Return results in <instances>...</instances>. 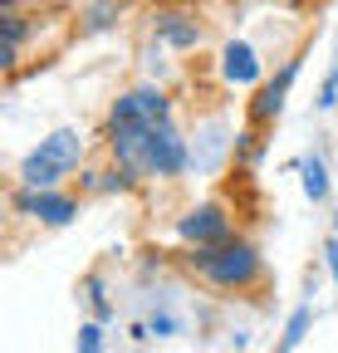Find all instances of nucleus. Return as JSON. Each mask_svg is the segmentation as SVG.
<instances>
[{"label":"nucleus","mask_w":338,"mask_h":353,"mask_svg":"<svg viewBox=\"0 0 338 353\" xmlns=\"http://www.w3.org/2000/svg\"><path fill=\"white\" fill-rule=\"evenodd\" d=\"M103 148L108 162L138 172L142 182H177L191 172V138L172 123L157 128H103Z\"/></svg>","instance_id":"1"},{"label":"nucleus","mask_w":338,"mask_h":353,"mask_svg":"<svg viewBox=\"0 0 338 353\" xmlns=\"http://www.w3.org/2000/svg\"><path fill=\"white\" fill-rule=\"evenodd\" d=\"M182 265H187V275H196L201 285L221 290V294H245L265 280V255L245 236H231L221 245H191L182 255Z\"/></svg>","instance_id":"2"},{"label":"nucleus","mask_w":338,"mask_h":353,"mask_svg":"<svg viewBox=\"0 0 338 353\" xmlns=\"http://www.w3.org/2000/svg\"><path fill=\"white\" fill-rule=\"evenodd\" d=\"M83 157H89V138L78 128H54L50 138H39L20 157L15 182L20 187H64L74 172H83Z\"/></svg>","instance_id":"3"},{"label":"nucleus","mask_w":338,"mask_h":353,"mask_svg":"<svg viewBox=\"0 0 338 353\" xmlns=\"http://www.w3.org/2000/svg\"><path fill=\"white\" fill-rule=\"evenodd\" d=\"M157 123H172V94L152 79L123 88L103 118V128H157Z\"/></svg>","instance_id":"4"},{"label":"nucleus","mask_w":338,"mask_h":353,"mask_svg":"<svg viewBox=\"0 0 338 353\" xmlns=\"http://www.w3.org/2000/svg\"><path fill=\"white\" fill-rule=\"evenodd\" d=\"M10 211L34 221V226H45V231H59L69 226V221L83 211V196L78 192H64V187H20L10 192Z\"/></svg>","instance_id":"5"},{"label":"nucleus","mask_w":338,"mask_h":353,"mask_svg":"<svg viewBox=\"0 0 338 353\" xmlns=\"http://www.w3.org/2000/svg\"><path fill=\"white\" fill-rule=\"evenodd\" d=\"M235 236V216L226 201H196L177 216V241L191 250V245H221Z\"/></svg>","instance_id":"6"},{"label":"nucleus","mask_w":338,"mask_h":353,"mask_svg":"<svg viewBox=\"0 0 338 353\" xmlns=\"http://www.w3.org/2000/svg\"><path fill=\"white\" fill-rule=\"evenodd\" d=\"M152 39L162 44V50L191 54V50L206 44V25L191 10H182V6H162V10H152Z\"/></svg>","instance_id":"7"},{"label":"nucleus","mask_w":338,"mask_h":353,"mask_svg":"<svg viewBox=\"0 0 338 353\" xmlns=\"http://www.w3.org/2000/svg\"><path fill=\"white\" fill-rule=\"evenodd\" d=\"M294 79H299V54H294V59H284V64H279V74H275V79H265V83L255 88V99L245 103L250 123H255V128H270V123L284 113V99H289Z\"/></svg>","instance_id":"8"},{"label":"nucleus","mask_w":338,"mask_h":353,"mask_svg":"<svg viewBox=\"0 0 338 353\" xmlns=\"http://www.w3.org/2000/svg\"><path fill=\"white\" fill-rule=\"evenodd\" d=\"M221 79L235 83V88H260L265 83V64H260V50L250 39H231L221 50Z\"/></svg>","instance_id":"9"},{"label":"nucleus","mask_w":338,"mask_h":353,"mask_svg":"<svg viewBox=\"0 0 338 353\" xmlns=\"http://www.w3.org/2000/svg\"><path fill=\"white\" fill-rule=\"evenodd\" d=\"M138 187H142V176L128 172V167H118V162L78 172V196H123V192H138Z\"/></svg>","instance_id":"10"},{"label":"nucleus","mask_w":338,"mask_h":353,"mask_svg":"<svg viewBox=\"0 0 338 353\" xmlns=\"http://www.w3.org/2000/svg\"><path fill=\"white\" fill-rule=\"evenodd\" d=\"M25 39H30V15H20V10H0V74H6V79L20 74Z\"/></svg>","instance_id":"11"},{"label":"nucleus","mask_w":338,"mask_h":353,"mask_svg":"<svg viewBox=\"0 0 338 353\" xmlns=\"http://www.w3.org/2000/svg\"><path fill=\"white\" fill-rule=\"evenodd\" d=\"M123 15H128V0H89L78 10V34H108L118 30Z\"/></svg>","instance_id":"12"},{"label":"nucleus","mask_w":338,"mask_h":353,"mask_svg":"<svg viewBox=\"0 0 338 353\" xmlns=\"http://www.w3.org/2000/svg\"><path fill=\"white\" fill-rule=\"evenodd\" d=\"M260 152H265V128H255V123L240 128L235 138H231V162H235V167H255Z\"/></svg>","instance_id":"13"},{"label":"nucleus","mask_w":338,"mask_h":353,"mask_svg":"<svg viewBox=\"0 0 338 353\" xmlns=\"http://www.w3.org/2000/svg\"><path fill=\"white\" fill-rule=\"evenodd\" d=\"M299 176H304V196H309V201H328L333 182H328V167H324L319 152H314V157H299Z\"/></svg>","instance_id":"14"},{"label":"nucleus","mask_w":338,"mask_h":353,"mask_svg":"<svg viewBox=\"0 0 338 353\" xmlns=\"http://www.w3.org/2000/svg\"><path fill=\"white\" fill-rule=\"evenodd\" d=\"M78 299L89 304V314L103 324V319H113V299H108V285H103V275H83L78 280Z\"/></svg>","instance_id":"15"},{"label":"nucleus","mask_w":338,"mask_h":353,"mask_svg":"<svg viewBox=\"0 0 338 353\" xmlns=\"http://www.w3.org/2000/svg\"><path fill=\"white\" fill-rule=\"evenodd\" d=\"M309 324H314V304H299L294 314L284 319V334H279V353H294L304 339H309Z\"/></svg>","instance_id":"16"},{"label":"nucleus","mask_w":338,"mask_h":353,"mask_svg":"<svg viewBox=\"0 0 338 353\" xmlns=\"http://www.w3.org/2000/svg\"><path fill=\"white\" fill-rule=\"evenodd\" d=\"M78 353H103V324L98 319H89V324H78Z\"/></svg>","instance_id":"17"},{"label":"nucleus","mask_w":338,"mask_h":353,"mask_svg":"<svg viewBox=\"0 0 338 353\" xmlns=\"http://www.w3.org/2000/svg\"><path fill=\"white\" fill-rule=\"evenodd\" d=\"M324 113H338V64L324 74V83H319V99H314Z\"/></svg>","instance_id":"18"},{"label":"nucleus","mask_w":338,"mask_h":353,"mask_svg":"<svg viewBox=\"0 0 338 353\" xmlns=\"http://www.w3.org/2000/svg\"><path fill=\"white\" fill-rule=\"evenodd\" d=\"M182 324H177V314H167V309H162V314H152L147 319V334H157V339H172Z\"/></svg>","instance_id":"19"},{"label":"nucleus","mask_w":338,"mask_h":353,"mask_svg":"<svg viewBox=\"0 0 338 353\" xmlns=\"http://www.w3.org/2000/svg\"><path fill=\"white\" fill-rule=\"evenodd\" d=\"M324 265H328V275H333V285H338V236L324 241Z\"/></svg>","instance_id":"20"},{"label":"nucleus","mask_w":338,"mask_h":353,"mask_svg":"<svg viewBox=\"0 0 338 353\" xmlns=\"http://www.w3.org/2000/svg\"><path fill=\"white\" fill-rule=\"evenodd\" d=\"M0 10H20V0H0Z\"/></svg>","instance_id":"21"},{"label":"nucleus","mask_w":338,"mask_h":353,"mask_svg":"<svg viewBox=\"0 0 338 353\" xmlns=\"http://www.w3.org/2000/svg\"><path fill=\"white\" fill-rule=\"evenodd\" d=\"M284 6H294V10H299V6H314V0H284Z\"/></svg>","instance_id":"22"},{"label":"nucleus","mask_w":338,"mask_h":353,"mask_svg":"<svg viewBox=\"0 0 338 353\" xmlns=\"http://www.w3.org/2000/svg\"><path fill=\"white\" fill-rule=\"evenodd\" d=\"M333 236H338V216H333Z\"/></svg>","instance_id":"23"}]
</instances>
